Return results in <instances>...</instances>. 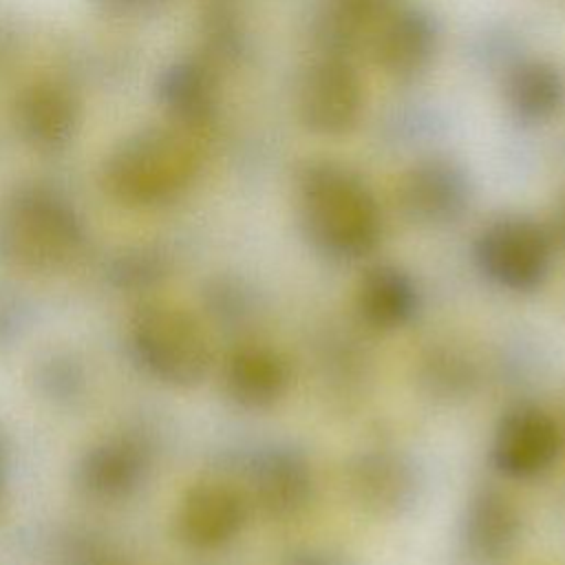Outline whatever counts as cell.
I'll use <instances>...</instances> for the list:
<instances>
[{"label":"cell","mask_w":565,"mask_h":565,"mask_svg":"<svg viewBox=\"0 0 565 565\" xmlns=\"http://www.w3.org/2000/svg\"><path fill=\"white\" fill-rule=\"evenodd\" d=\"M300 218L309 241L338 260L369 256L382 236L380 205L369 185L335 161H311L298 174Z\"/></svg>","instance_id":"1"},{"label":"cell","mask_w":565,"mask_h":565,"mask_svg":"<svg viewBox=\"0 0 565 565\" xmlns=\"http://www.w3.org/2000/svg\"><path fill=\"white\" fill-rule=\"evenodd\" d=\"M4 256L31 274L66 269L82 252L84 232L75 212L55 194L26 190L13 196L0 223Z\"/></svg>","instance_id":"2"},{"label":"cell","mask_w":565,"mask_h":565,"mask_svg":"<svg viewBox=\"0 0 565 565\" xmlns=\"http://www.w3.org/2000/svg\"><path fill=\"white\" fill-rule=\"evenodd\" d=\"M130 347L152 377L179 388L201 384L212 366V349L201 322L172 302H146L132 313Z\"/></svg>","instance_id":"3"},{"label":"cell","mask_w":565,"mask_h":565,"mask_svg":"<svg viewBox=\"0 0 565 565\" xmlns=\"http://www.w3.org/2000/svg\"><path fill=\"white\" fill-rule=\"evenodd\" d=\"M194 172L196 154L181 135L143 130L113 152L104 183L126 205H157L183 192Z\"/></svg>","instance_id":"4"},{"label":"cell","mask_w":565,"mask_h":565,"mask_svg":"<svg viewBox=\"0 0 565 565\" xmlns=\"http://www.w3.org/2000/svg\"><path fill=\"white\" fill-rule=\"evenodd\" d=\"M552 247L545 225L527 216H501L479 232L475 260L499 287L532 291L547 276Z\"/></svg>","instance_id":"5"},{"label":"cell","mask_w":565,"mask_h":565,"mask_svg":"<svg viewBox=\"0 0 565 565\" xmlns=\"http://www.w3.org/2000/svg\"><path fill=\"white\" fill-rule=\"evenodd\" d=\"M298 119L320 137H344L355 130L364 110V84L347 55L324 53L298 86Z\"/></svg>","instance_id":"6"},{"label":"cell","mask_w":565,"mask_h":565,"mask_svg":"<svg viewBox=\"0 0 565 565\" xmlns=\"http://www.w3.org/2000/svg\"><path fill=\"white\" fill-rule=\"evenodd\" d=\"M561 446L563 435L547 411L534 404H514L497 422L492 461L512 479H530L556 461Z\"/></svg>","instance_id":"7"},{"label":"cell","mask_w":565,"mask_h":565,"mask_svg":"<svg viewBox=\"0 0 565 565\" xmlns=\"http://www.w3.org/2000/svg\"><path fill=\"white\" fill-rule=\"evenodd\" d=\"M402 212L422 225L457 221L470 203L466 172L446 159H424L408 168L397 185Z\"/></svg>","instance_id":"8"},{"label":"cell","mask_w":565,"mask_h":565,"mask_svg":"<svg viewBox=\"0 0 565 565\" xmlns=\"http://www.w3.org/2000/svg\"><path fill=\"white\" fill-rule=\"evenodd\" d=\"M245 519V497L225 481L205 479L183 494L177 512V532L190 547L216 550L243 530Z\"/></svg>","instance_id":"9"},{"label":"cell","mask_w":565,"mask_h":565,"mask_svg":"<svg viewBox=\"0 0 565 565\" xmlns=\"http://www.w3.org/2000/svg\"><path fill=\"white\" fill-rule=\"evenodd\" d=\"M351 497L375 516H402L419 497V477L408 459L388 450H369L347 466Z\"/></svg>","instance_id":"10"},{"label":"cell","mask_w":565,"mask_h":565,"mask_svg":"<svg viewBox=\"0 0 565 565\" xmlns=\"http://www.w3.org/2000/svg\"><path fill=\"white\" fill-rule=\"evenodd\" d=\"M437 26L419 9H391L373 29L375 64L393 79H413L428 68L437 51Z\"/></svg>","instance_id":"11"},{"label":"cell","mask_w":565,"mask_h":565,"mask_svg":"<svg viewBox=\"0 0 565 565\" xmlns=\"http://www.w3.org/2000/svg\"><path fill=\"white\" fill-rule=\"evenodd\" d=\"M249 492L265 516L294 519L313 497V475L298 450L269 448L249 466Z\"/></svg>","instance_id":"12"},{"label":"cell","mask_w":565,"mask_h":565,"mask_svg":"<svg viewBox=\"0 0 565 565\" xmlns=\"http://www.w3.org/2000/svg\"><path fill=\"white\" fill-rule=\"evenodd\" d=\"M150 466V450L130 435H119L90 446L79 466V488L97 501H119L132 494Z\"/></svg>","instance_id":"13"},{"label":"cell","mask_w":565,"mask_h":565,"mask_svg":"<svg viewBox=\"0 0 565 565\" xmlns=\"http://www.w3.org/2000/svg\"><path fill=\"white\" fill-rule=\"evenodd\" d=\"M289 386L285 358L263 344H245L225 362V391L243 408L263 411L274 406Z\"/></svg>","instance_id":"14"},{"label":"cell","mask_w":565,"mask_h":565,"mask_svg":"<svg viewBox=\"0 0 565 565\" xmlns=\"http://www.w3.org/2000/svg\"><path fill=\"white\" fill-rule=\"evenodd\" d=\"M521 512L505 492L481 488L468 501L463 541L475 556L486 561L508 556L521 539Z\"/></svg>","instance_id":"15"},{"label":"cell","mask_w":565,"mask_h":565,"mask_svg":"<svg viewBox=\"0 0 565 565\" xmlns=\"http://www.w3.org/2000/svg\"><path fill=\"white\" fill-rule=\"evenodd\" d=\"M360 318L375 329H397L417 311V287L408 271L391 263L369 267L355 291Z\"/></svg>","instance_id":"16"},{"label":"cell","mask_w":565,"mask_h":565,"mask_svg":"<svg viewBox=\"0 0 565 565\" xmlns=\"http://www.w3.org/2000/svg\"><path fill=\"white\" fill-rule=\"evenodd\" d=\"M510 110L525 121H547L565 106V77L543 60L516 64L503 84Z\"/></svg>","instance_id":"17"},{"label":"cell","mask_w":565,"mask_h":565,"mask_svg":"<svg viewBox=\"0 0 565 565\" xmlns=\"http://www.w3.org/2000/svg\"><path fill=\"white\" fill-rule=\"evenodd\" d=\"M20 124L33 143L53 148L71 135L75 108L64 90L51 84L33 86L20 102Z\"/></svg>","instance_id":"18"},{"label":"cell","mask_w":565,"mask_h":565,"mask_svg":"<svg viewBox=\"0 0 565 565\" xmlns=\"http://www.w3.org/2000/svg\"><path fill=\"white\" fill-rule=\"evenodd\" d=\"M163 99L185 126H203L214 113V82L199 64H179L163 79Z\"/></svg>","instance_id":"19"},{"label":"cell","mask_w":565,"mask_h":565,"mask_svg":"<svg viewBox=\"0 0 565 565\" xmlns=\"http://www.w3.org/2000/svg\"><path fill=\"white\" fill-rule=\"evenodd\" d=\"M433 364V371H430V382H435L437 386H444V391L448 393H457V391H461V388H466L468 386V382H470V371H468V366H466V362L463 360H459L457 355H448V353H444V355H439V358H435V360H430Z\"/></svg>","instance_id":"20"},{"label":"cell","mask_w":565,"mask_h":565,"mask_svg":"<svg viewBox=\"0 0 565 565\" xmlns=\"http://www.w3.org/2000/svg\"><path fill=\"white\" fill-rule=\"evenodd\" d=\"M282 565H342V561L329 552L318 550H298L285 556Z\"/></svg>","instance_id":"21"},{"label":"cell","mask_w":565,"mask_h":565,"mask_svg":"<svg viewBox=\"0 0 565 565\" xmlns=\"http://www.w3.org/2000/svg\"><path fill=\"white\" fill-rule=\"evenodd\" d=\"M77 565H126L117 554L104 550V547H82L77 554Z\"/></svg>","instance_id":"22"},{"label":"cell","mask_w":565,"mask_h":565,"mask_svg":"<svg viewBox=\"0 0 565 565\" xmlns=\"http://www.w3.org/2000/svg\"><path fill=\"white\" fill-rule=\"evenodd\" d=\"M552 243L558 245L565 252V196H561V201L556 203L554 216H552V225L547 227Z\"/></svg>","instance_id":"23"},{"label":"cell","mask_w":565,"mask_h":565,"mask_svg":"<svg viewBox=\"0 0 565 565\" xmlns=\"http://www.w3.org/2000/svg\"><path fill=\"white\" fill-rule=\"evenodd\" d=\"M2 501H4V450L0 441V510H2Z\"/></svg>","instance_id":"24"},{"label":"cell","mask_w":565,"mask_h":565,"mask_svg":"<svg viewBox=\"0 0 565 565\" xmlns=\"http://www.w3.org/2000/svg\"><path fill=\"white\" fill-rule=\"evenodd\" d=\"M110 2H117V4H124V9H139L141 4H146V2H157V0H110Z\"/></svg>","instance_id":"25"}]
</instances>
